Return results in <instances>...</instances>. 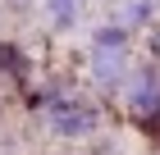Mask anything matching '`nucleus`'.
Here are the masks:
<instances>
[{"instance_id":"obj_1","label":"nucleus","mask_w":160,"mask_h":155,"mask_svg":"<svg viewBox=\"0 0 160 155\" xmlns=\"http://www.w3.org/2000/svg\"><path fill=\"white\" fill-rule=\"evenodd\" d=\"M123 55H128L123 32H119V27H101V32H96V50H92V64H96V78H101V82H119Z\"/></svg>"},{"instance_id":"obj_2","label":"nucleus","mask_w":160,"mask_h":155,"mask_svg":"<svg viewBox=\"0 0 160 155\" xmlns=\"http://www.w3.org/2000/svg\"><path fill=\"white\" fill-rule=\"evenodd\" d=\"M50 123H55V132H64V137H69V132H87L96 119H92V109H87V105H78V100L69 105V100H64V105L50 109Z\"/></svg>"},{"instance_id":"obj_3","label":"nucleus","mask_w":160,"mask_h":155,"mask_svg":"<svg viewBox=\"0 0 160 155\" xmlns=\"http://www.w3.org/2000/svg\"><path fill=\"white\" fill-rule=\"evenodd\" d=\"M160 96V82H156V73H137V87H133V105L142 109V105H151Z\"/></svg>"},{"instance_id":"obj_4","label":"nucleus","mask_w":160,"mask_h":155,"mask_svg":"<svg viewBox=\"0 0 160 155\" xmlns=\"http://www.w3.org/2000/svg\"><path fill=\"white\" fill-rule=\"evenodd\" d=\"M14 69H18V50L9 41H0V73H14Z\"/></svg>"},{"instance_id":"obj_5","label":"nucleus","mask_w":160,"mask_h":155,"mask_svg":"<svg viewBox=\"0 0 160 155\" xmlns=\"http://www.w3.org/2000/svg\"><path fill=\"white\" fill-rule=\"evenodd\" d=\"M55 5V23H69L73 18V0H50Z\"/></svg>"}]
</instances>
